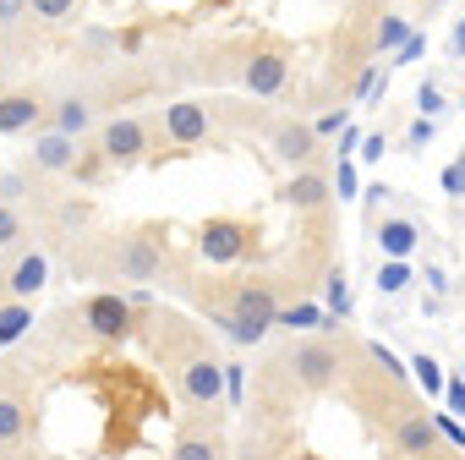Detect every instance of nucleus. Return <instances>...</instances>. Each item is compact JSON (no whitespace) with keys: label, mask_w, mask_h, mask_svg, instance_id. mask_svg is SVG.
I'll list each match as a JSON object with an SVG mask.
<instances>
[{"label":"nucleus","mask_w":465,"mask_h":460,"mask_svg":"<svg viewBox=\"0 0 465 460\" xmlns=\"http://www.w3.org/2000/svg\"><path fill=\"white\" fill-rule=\"evenodd\" d=\"M17 28H34V6L28 0H0V34H17Z\"/></svg>","instance_id":"19"},{"label":"nucleus","mask_w":465,"mask_h":460,"mask_svg":"<svg viewBox=\"0 0 465 460\" xmlns=\"http://www.w3.org/2000/svg\"><path fill=\"white\" fill-rule=\"evenodd\" d=\"M263 143H269V159L280 170H302V165H323V132L302 115H274L263 126Z\"/></svg>","instance_id":"5"},{"label":"nucleus","mask_w":465,"mask_h":460,"mask_svg":"<svg viewBox=\"0 0 465 460\" xmlns=\"http://www.w3.org/2000/svg\"><path fill=\"white\" fill-rule=\"evenodd\" d=\"M94 143L104 148L110 170H137V165L148 159V148L159 143V132H153L143 115H104L99 132H94Z\"/></svg>","instance_id":"6"},{"label":"nucleus","mask_w":465,"mask_h":460,"mask_svg":"<svg viewBox=\"0 0 465 460\" xmlns=\"http://www.w3.org/2000/svg\"><path fill=\"white\" fill-rule=\"evenodd\" d=\"M197 236H203V258L208 264H236L258 242V219H230V214H219V219H208L197 230Z\"/></svg>","instance_id":"12"},{"label":"nucleus","mask_w":465,"mask_h":460,"mask_svg":"<svg viewBox=\"0 0 465 460\" xmlns=\"http://www.w3.org/2000/svg\"><path fill=\"white\" fill-rule=\"evenodd\" d=\"M77 280H121V285H159L170 275V247L159 225H110L88 230L66 247Z\"/></svg>","instance_id":"3"},{"label":"nucleus","mask_w":465,"mask_h":460,"mask_svg":"<svg viewBox=\"0 0 465 460\" xmlns=\"http://www.w3.org/2000/svg\"><path fill=\"white\" fill-rule=\"evenodd\" d=\"M83 318H88V335H99V340H121V335L137 329V307L121 302V296H94L83 307Z\"/></svg>","instance_id":"14"},{"label":"nucleus","mask_w":465,"mask_h":460,"mask_svg":"<svg viewBox=\"0 0 465 460\" xmlns=\"http://www.w3.org/2000/svg\"><path fill=\"white\" fill-rule=\"evenodd\" d=\"M28 324H34L28 302H6V307H0V340H17V335H23Z\"/></svg>","instance_id":"18"},{"label":"nucleus","mask_w":465,"mask_h":460,"mask_svg":"<svg viewBox=\"0 0 465 460\" xmlns=\"http://www.w3.org/2000/svg\"><path fill=\"white\" fill-rule=\"evenodd\" d=\"M34 236L28 230V214H23V203H12V197H0V253H12V247H23Z\"/></svg>","instance_id":"16"},{"label":"nucleus","mask_w":465,"mask_h":460,"mask_svg":"<svg viewBox=\"0 0 465 460\" xmlns=\"http://www.w3.org/2000/svg\"><path fill=\"white\" fill-rule=\"evenodd\" d=\"M356 345H361V340H351V335H340V340L307 335V340H291V345L269 351V362H263L258 378H252L258 411H263V416H291L296 405L345 389V373H351Z\"/></svg>","instance_id":"1"},{"label":"nucleus","mask_w":465,"mask_h":460,"mask_svg":"<svg viewBox=\"0 0 465 460\" xmlns=\"http://www.w3.org/2000/svg\"><path fill=\"white\" fill-rule=\"evenodd\" d=\"M77 159H83V137H72V132H61V126H39V132L28 137L23 170H28L34 181H50V175H72Z\"/></svg>","instance_id":"10"},{"label":"nucleus","mask_w":465,"mask_h":460,"mask_svg":"<svg viewBox=\"0 0 465 460\" xmlns=\"http://www.w3.org/2000/svg\"><path fill=\"white\" fill-rule=\"evenodd\" d=\"M0 264H6V253H0Z\"/></svg>","instance_id":"20"},{"label":"nucleus","mask_w":465,"mask_h":460,"mask_svg":"<svg viewBox=\"0 0 465 460\" xmlns=\"http://www.w3.org/2000/svg\"><path fill=\"white\" fill-rule=\"evenodd\" d=\"M197 296V307L208 313V324H219L236 345H258L274 324H280V291L274 280H219L208 291L186 285Z\"/></svg>","instance_id":"4"},{"label":"nucleus","mask_w":465,"mask_h":460,"mask_svg":"<svg viewBox=\"0 0 465 460\" xmlns=\"http://www.w3.org/2000/svg\"><path fill=\"white\" fill-rule=\"evenodd\" d=\"M291 66H296L291 45H280V39H252L247 66H242V88H247V94H258V99H274V94H285Z\"/></svg>","instance_id":"9"},{"label":"nucleus","mask_w":465,"mask_h":460,"mask_svg":"<svg viewBox=\"0 0 465 460\" xmlns=\"http://www.w3.org/2000/svg\"><path fill=\"white\" fill-rule=\"evenodd\" d=\"M28 6H34V23L45 28H72L83 17V0H28Z\"/></svg>","instance_id":"17"},{"label":"nucleus","mask_w":465,"mask_h":460,"mask_svg":"<svg viewBox=\"0 0 465 460\" xmlns=\"http://www.w3.org/2000/svg\"><path fill=\"white\" fill-rule=\"evenodd\" d=\"M34 433V411L23 395H0V449H23Z\"/></svg>","instance_id":"15"},{"label":"nucleus","mask_w":465,"mask_h":460,"mask_svg":"<svg viewBox=\"0 0 465 460\" xmlns=\"http://www.w3.org/2000/svg\"><path fill=\"white\" fill-rule=\"evenodd\" d=\"M421 6H427V0H421Z\"/></svg>","instance_id":"21"},{"label":"nucleus","mask_w":465,"mask_h":460,"mask_svg":"<svg viewBox=\"0 0 465 460\" xmlns=\"http://www.w3.org/2000/svg\"><path fill=\"white\" fill-rule=\"evenodd\" d=\"M137 335L170 373V389L186 400V411H219L224 362L213 356V345L197 324H186L181 313H164V307H137Z\"/></svg>","instance_id":"2"},{"label":"nucleus","mask_w":465,"mask_h":460,"mask_svg":"<svg viewBox=\"0 0 465 460\" xmlns=\"http://www.w3.org/2000/svg\"><path fill=\"white\" fill-rule=\"evenodd\" d=\"M280 203H285L291 214L323 219V214H329V203H334L329 165H302V170H291V175H285V186H280Z\"/></svg>","instance_id":"11"},{"label":"nucleus","mask_w":465,"mask_h":460,"mask_svg":"<svg viewBox=\"0 0 465 460\" xmlns=\"http://www.w3.org/2000/svg\"><path fill=\"white\" fill-rule=\"evenodd\" d=\"M0 275H6V285H12V296L17 302H34L39 291H45V280H50V258L39 253V247H12L6 253V269H0Z\"/></svg>","instance_id":"13"},{"label":"nucleus","mask_w":465,"mask_h":460,"mask_svg":"<svg viewBox=\"0 0 465 460\" xmlns=\"http://www.w3.org/2000/svg\"><path fill=\"white\" fill-rule=\"evenodd\" d=\"M213 121H219V105H208V99H170V105L159 110L153 132H159V143H170V148H203V143L213 137Z\"/></svg>","instance_id":"7"},{"label":"nucleus","mask_w":465,"mask_h":460,"mask_svg":"<svg viewBox=\"0 0 465 460\" xmlns=\"http://www.w3.org/2000/svg\"><path fill=\"white\" fill-rule=\"evenodd\" d=\"M39 126H50V88L0 83V137H34Z\"/></svg>","instance_id":"8"}]
</instances>
